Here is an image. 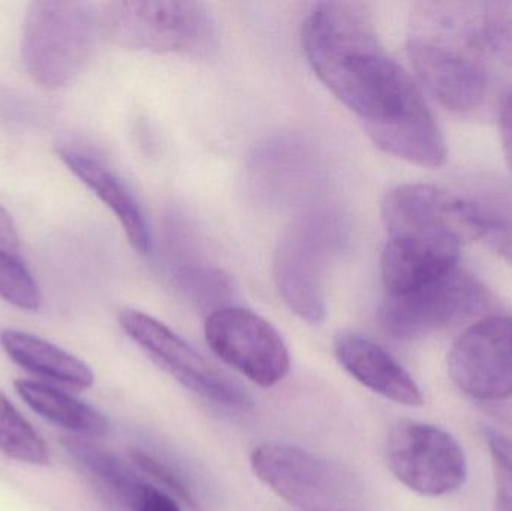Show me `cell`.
I'll list each match as a JSON object with an SVG mask.
<instances>
[{"label":"cell","mask_w":512,"mask_h":511,"mask_svg":"<svg viewBox=\"0 0 512 511\" xmlns=\"http://www.w3.org/2000/svg\"><path fill=\"white\" fill-rule=\"evenodd\" d=\"M303 47L316 77L363 125L378 116L409 75L385 53L363 3L313 6L303 24Z\"/></svg>","instance_id":"cell-1"},{"label":"cell","mask_w":512,"mask_h":511,"mask_svg":"<svg viewBox=\"0 0 512 511\" xmlns=\"http://www.w3.org/2000/svg\"><path fill=\"white\" fill-rule=\"evenodd\" d=\"M483 3L418 2L408 26V54L421 83L457 113L481 107L489 87Z\"/></svg>","instance_id":"cell-2"},{"label":"cell","mask_w":512,"mask_h":511,"mask_svg":"<svg viewBox=\"0 0 512 511\" xmlns=\"http://www.w3.org/2000/svg\"><path fill=\"white\" fill-rule=\"evenodd\" d=\"M98 29L99 14L90 3H30L21 32V57L27 74L44 89L68 86L89 62Z\"/></svg>","instance_id":"cell-3"},{"label":"cell","mask_w":512,"mask_h":511,"mask_svg":"<svg viewBox=\"0 0 512 511\" xmlns=\"http://www.w3.org/2000/svg\"><path fill=\"white\" fill-rule=\"evenodd\" d=\"M99 30L114 44L132 50L207 56L218 44L215 20L200 2L107 3Z\"/></svg>","instance_id":"cell-4"},{"label":"cell","mask_w":512,"mask_h":511,"mask_svg":"<svg viewBox=\"0 0 512 511\" xmlns=\"http://www.w3.org/2000/svg\"><path fill=\"white\" fill-rule=\"evenodd\" d=\"M345 239L337 213L313 210L298 216L274 255V279L286 305L307 323L325 320V272Z\"/></svg>","instance_id":"cell-5"},{"label":"cell","mask_w":512,"mask_h":511,"mask_svg":"<svg viewBox=\"0 0 512 511\" xmlns=\"http://www.w3.org/2000/svg\"><path fill=\"white\" fill-rule=\"evenodd\" d=\"M382 221L390 239L412 240L462 251L483 239L490 218L477 206L436 186L406 183L385 195Z\"/></svg>","instance_id":"cell-6"},{"label":"cell","mask_w":512,"mask_h":511,"mask_svg":"<svg viewBox=\"0 0 512 511\" xmlns=\"http://www.w3.org/2000/svg\"><path fill=\"white\" fill-rule=\"evenodd\" d=\"M251 468L277 497L303 511H349L358 501L351 471L289 444L255 447Z\"/></svg>","instance_id":"cell-7"},{"label":"cell","mask_w":512,"mask_h":511,"mask_svg":"<svg viewBox=\"0 0 512 511\" xmlns=\"http://www.w3.org/2000/svg\"><path fill=\"white\" fill-rule=\"evenodd\" d=\"M487 291L459 267L403 294H385L378 320L391 338L414 341L463 323L486 306Z\"/></svg>","instance_id":"cell-8"},{"label":"cell","mask_w":512,"mask_h":511,"mask_svg":"<svg viewBox=\"0 0 512 511\" xmlns=\"http://www.w3.org/2000/svg\"><path fill=\"white\" fill-rule=\"evenodd\" d=\"M393 476L423 497H444L462 488L468 477L465 452L453 435L438 426L402 419L385 444Z\"/></svg>","instance_id":"cell-9"},{"label":"cell","mask_w":512,"mask_h":511,"mask_svg":"<svg viewBox=\"0 0 512 511\" xmlns=\"http://www.w3.org/2000/svg\"><path fill=\"white\" fill-rule=\"evenodd\" d=\"M119 324L159 368L195 395L239 410L252 407L251 396L242 386L207 362L185 339L161 321L144 312L125 309L120 312Z\"/></svg>","instance_id":"cell-10"},{"label":"cell","mask_w":512,"mask_h":511,"mask_svg":"<svg viewBox=\"0 0 512 511\" xmlns=\"http://www.w3.org/2000/svg\"><path fill=\"white\" fill-rule=\"evenodd\" d=\"M210 350L231 368L268 389L291 369L288 347L273 324L237 306L218 308L204 326Z\"/></svg>","instance_id":"cell-11"},{"label":"cell","mask_w":512,"mask_h":511,"mask_svg":"<svg viewBox=\"0 0 512 511\" xmlns=\"http://www.w3.org/2000/svg\"><path fill=\"white\" fill-rule=\"evenodd\" d=\"M453 383L475 401L512 396V315L489 317L459 336L448 356Z\"/></svg>","instance_id":"cell-12"},{"label":"cell","mask_w":512,"mask_h":511,"mask_svg":"<svg viewBox=\"0 0 512 511\" xmlns=\"http://www.w3.org/2000/svg\"><path fill=\"white\" fill-rule=\"evenodd\" d=\"M334 353L342 368L372 392L405 407H420L424 396L408 371L387 350L355 333L339 336Z\"/></svg>","instance_id":"cell-13"},{"label":"cell","mask_w":512,"mask_h":511,"mask_svg":"<svg viewBox=\"0 0 512 511\" xmlns=\"http://www.w3.org/2000/svg\"><path fill=\"white\" fill-rule=\"evenodd\" d=\"M57 153L66 167L116 215L131 245L141 254H147L150 249L149 225L128 185L104 162L89 153L74 147H60Z\"/></svg>","instance_id":"cell-14"},{"label":"cell","mask_w":512,"mask_h":511,"mask_svg":"<svg viewBox=\"0 0 512 511\" xmlns=\"http://www.w3.org/2000/svg\"><path fill=\"white\" fill-rule=\"evenodd\" d=\"M460 251L412 242L388 239L381 257L385 294H403L432 284L457 269Z\"/></svg>","instance_id":"cell-15"},{"label":"cell","mask_w":512,"mask_h":511,"mask_svg":"<svg viewBox=\"0 0 512 511\" xmlns=\"http://www.w3.org/2000/svg\"><path fill=\"white\" fill-rule=\"evenodd\" d=\"M0 345L12 362L38 377L75 389H89L95 383V375L87 363L39 336L5 329L0 333Z\"/></svg>","instance_id":"cell-16"},{"label":"cell","mask_w":512,"mask_h":511,"mask_svg":"<svg viewBox=\"0 0 512 511\" xmlns=\"http://www.w3.org/2000/svg\"><path fill=\"white\" fill-rule=\"evenodd\" d=\"M14 387L20 398L42 419L72 432L75 437H104L110 428L101 411L56 387L30 380H17Z\"/></svg>","instance_id":"cell-17"},{"label":"cell","mask_w":512,"mask_h":511,"mask_svg":"<svg viewBox=\"0 0 512 511\" xmlns=\"http://www.w3.org/2000/svg\"><path fill=\"white\" fill-rule=\"evenodd\" d=\"M0 297L15 308L36 311L42 296L21 255L20 237L9 213L0 206Z\"/></svg>","instance_id":"cell-18"},{"label":"cell","mask_w":512,"mask_h":511,"mask_svg":"<svg viewBox=\"0 0 512 511\" xmlns=\"http://www.w3.org/2000/svg\"><path fill=\"white\" fill-rule=\"evenodd\" d=\"M62 446L84 471L95 477L123 506H128L144 480L131 467L90 438L65 437Z\"/></svg>","instance_id":"cell-19"},{"label":"cell","mask_w":512,"mask_h":511,"mask_svg":"<svg viewBox=\"0 0 512 511\" xmlns=\"http://www.w3.org/2000/svg\"><path fill=\"white\" fill-rule=\"evenodd\" d=\"M0 452L23 464L35 467L50 465L47 444L26 417L15 408L0 390Z\"/></svg>","instance_id":"cell-20"},{"label":"cell","mask_w":512,"mask_h":511,"mask_svg":"<svg viewBox=\"0 0 512 511\" xmlns=\"http://www.w3.org/2000/svg\"><path fill=\"white\" fill-rule=\"evenodd\" d=\"M481 20L487 48L512 66V0L483 3Z\"/></svg>","instance_id":"cell-21"},{"label":"cell","mask_w":512,"mask_h":511,"mask_svg":"<svg viewBox=\"0 0 512 511\" xmlns=\"http://www.w3.org/2000/svg\"><path fill=\"white\" fill-rule=\"evenodd\" d=\"M496 480V511H512V440L492 428L483 431Z\"/></svg>","instance_id":"cell-22"},{"label":"cell","mask_w":512,"mask_h":511,"mask_svg":"<svg viewBox=\"0 0 512 511\" xmlns=\"http://www.w3.org/2000/svg\"><path fill=\"white\" fill-rule=\"evenodd\" d=\"M129 458L134 462L135 467L140 468L147 476L152 477L156 482L165 486L168 491L173 492L183 503L195 509L194 495L191 494L188 486L183 485L182 480H180L167 465L162 464L158 459L153 458L152 455L140 449H132L131 452H129Z\"/></svg>","instance_id":"cell-23"},{"label":"cell","mask_w":512,"mask_h":511,"mask_svg":"<svg viewBox=\"0 0 512 511\" xmlns=\"http://www.w3.org/2000/svg\"><path fill=\"white\" fill-rule=\"evenodd\" d=\"M180 287L189 291V294L207 302L206 299L216 300L228 290L227 279L219 272L210 269H197L189 267L179 273Z\"/></svg>","instance_id":"cell-24"},{"label":"cell","mask_w":512,"mask_h":511,"mask_svg":"<svg viewBox=\"0 0 512 511\" xmlns=\"http://www.w3.org/2000/svg\"><path fill=\"white\" fill-rule=\"evenodd\" d=\"M126 507L129 511H182L174 498L156 486L150 485L146 480L138 486L134 497Z\"/></svg>","instance_id":"cell-25"},{"label":"cell","mask_w":512,"mask_h":511,"mask_svg":"<svg viewBox=\"0 0 512 511\" xmlns=\"http://www.w3.org/2000/svg\"><path fill=\"white\" fill-rule=\"evenodd\" d=\"M486 237H489L492 248L512 264V225L493 222L490 219L489 231H487Z\"/></svg>","instance_id":"cell-26"},{"label":"cell","mask_w":512,"mask_h":511,"mask_svg":"<svg viewBox=\"0 0 512 511\" xmlns=\"http://www.w3.org/2000/svg\"><path fill=\"white\" fill-rule=\"evenodd\" d=\"M501 123L502 146H504L505 159L512 174V92L505 96L499 114Z\"/></svg>","instance_id":"cell-27"}]
</instances>
